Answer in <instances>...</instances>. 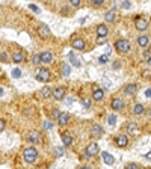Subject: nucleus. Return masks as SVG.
I'll use <instances>...</instances> for the list:
<instances>
[{
  "label": "nucleus",
  "mask_w": 151,
  "mask_h": 169,
  "mask_svg": "<svg viewBox=\"0 0 151 169\" xmlns=\"http://www.w3.org/2000/svg\"><path fill=\"white\" fill-rule=\"evenodd\" d=\"M130 42H129V39H124V38H119V39H117L115 41V50H117L119 55H126V53H129L130 51Z\"/></svg>",
  "instance_id": "2"
},
{
  "label": "nucleus",
  "mask_w": 151,
  "mask_h": 169,
  "mask_svg": "<svg viewBox=\"0 0 151 169\" xmlns=\"http://www.w3.org/2000/svg\"><path fill=\"white\" fill-rule=\"evenodd\" d=\"M110 106H112V110L118 112V110L124 109V101H122V98H119V97H115V98L112 100V103H110Z\"/></svg>",
  "instance_id": "11"
},
{
  "label": "nucleus",
  "mask_w": 151,
  "mask_h": 169,
  "mask_svg": "<svg viewBox=\"0 0 151 169\" xmlns=\"http://www.w3.org/2000/svg\"><path fill=\"white\" fill-rule=\"evenodd\" d=\"M39 95L42 97V98H48L50 95H53V89H50L48 86H44V88H42V91L39 92Z\"/></svg>",
  "instance_id": "27"
},
{
  "label": "nucleus",
  "mask_w": 151,
  "mask_h": 169,
  "mask_svg": "<svg viewBox=\"0 0 151 169\" xmlns=\"http://www.w3.org/2000/svg\"><path fill=\"white\" fill-rule=\"evenodd\" d=\"M148 42H150V38L147 36V35H140V36L138 38V46H140V47H147Z\"/></svg>",
  "instance_id": "26"
},
{
  "label": "nucleus",
  "mask_w": 151,
  "mask_h": 169,
  "mask_svg": "<svg viewBox=\"0 0 151 169\" xmlns=\"http://www.w3.org/2000/svg\"><path fill=\"white\" fill-rule=\"evenodd\" d=\"M135 26H136V29H138V30L144 32V30H147V29H148V20L142 18V17H140V18H136Z\"/></svg>",
  "instance_id": "13"
},
{
  "label": "nucleus",
  "mask_w": 151,
  "mask_h": 169,
  "mask_svg": "<svg viewBox=\"0 0 151 169\" xmlns=\"http://www.w3.org/2000/svg\"><path fill=\"white\" fill-rule=\"evenodd\" d=\"M82 104H83V107H85V109H91L92 101H91L89 97H83V98H82Z\"/></svg>",
  "instance_id": "28"
},
{
  "label": "nucleus",
  "mask_w": 151,
  "mask_h": 169,
  "mask_svg": "<svg viewBox=\"0 0 151 169\" xmlns=\"http://www.w3.org/2000/svg\"><path fill=\"white\" fill-rule=\"evenodd\" d=\"M110 51H112V48H110V47H107V48H106V56H107V55H110Z\"/></svg>",
  "instance_id": "46"
},
{
  "label": "nucleus",
  "mask_w": 151,
  "mask_h": 169,
  "mask_svg": "<svg viewBox=\"0 0 151 169\" xmlns=\"http://www.w3.org/2000/svg\"><path fill=\"white\" fill-rule=\"evenodd\" d=\"M71 6L79 8V6H80V0H71Z\"/></svg>",
  "instance_id": "37"
},
{
  "label": "nucleus",
  "mask_w": 151,
  "mask_h": 169,
  "mask_svg": "<svg viewBox=\"0 0 151 169\" xmlns=\"http://www.w3.org/2000/svg\"><path fill=\"white\" fill-rule=\"evenodd\" d=\"M100 153V147L97 142H91V144H88V147L85 148V154L89 156V157H94Z\"/></svg>",
  "instance_id": "4"
},
{
  "label": "nucleus",
  "mask_w": 151,
  "mask_h": 169,
  "mask_svg": "<svg viewBox=\"0 0 151 169\" xmlns=\"http://www.w3.org/2000/svg\"><path fill=\"white\" fill-rule=\"evenodd\" d=\"M60 74L64 77H68L71 74V67H70L68 62H62L60 64Z\"/></svg>",
  "instance_id": "22"
},
{
  "label": "nucleus",
  "mask_w": 151,
  "mask_h": 169,
  "mask_svg": "<svg viewBox=\"0 0 151 169\" xmlns=\"http://www.w3.org/2000/svg\"><path fill=\"white\" fill-rule=\"evenodd\" d=\"M107 122H109V126H115V124H117V115L110 113L107 116Z\"/></svg>",
  "instance_id": "30"
},
{
  "label": "nucleus",
  "mask_w": 151,
  "mask_h": 169,
  "mask_svg": "<svg viewBox=\"0 0 151 169\" xmlns=\"http://www.w3.org/2000/svg\"><path fill=\"white\" fill-rule=\"evenodd\" d=\"M23 158L26 160L27 163H35L37 162V158H38V151L35 147H26L23 149Z\"/></svg>",
  "instance_id": "1"
},
{
  "label": "nucleus",
  "mask_w": 151,
  "mask_h": 169,
  "mask_svg": "<svg viewBox=\"0 0 151 169\" xmlns=\"http://www.w3.org/2000/svg\"><path fill=\"white\" fill-rule=\"evenodd\" d=\"M147 113H148V116H151V107L148 109V112H147Z\"/></svg>",
  "instance_id": "50"
},
{
  "label": "nucleus",
  "mask_w": 151,
  "mask_h": 169,
  "mask_svg": "<svg viewBox=\"0 0 151 169\" xmlns=\"http://www.w3.org/2000/svg\"><path fill=\"white\" fill-rule=\"evenodd\" d=\"M64 153H65V149H64V147H58V148H56V151H55V154H56V157H62V156H64Z\"/></svg>",
  "instance_id": "33"
},
{
  "label": "nucleus",
  "mask_w": 151,
  "mask_h": 169,
  "mask_svg": "<svg viewBox=\"0 0 151 169\" xmlns=\"http://www.w3.org/2000/svg\"><path fill=\"white\" fill-rule=\"evenodd\" d=\"M145 95L148 97V98H151V89H147V91H145Z\"/></svg>",
  "instance_id": "45"
},
{
  "label": "nucleus",
  "mask_w": 151,
  "mask_h": 169,
  "mask_svg": "<svg viewBox=\"0 0 151 169\" xmlns=\"http://www.w3.org/2000/svg\"><path fill=\"white\" fill-rule=\"evenodd\" d=\"M12 62H15V64H21V62H24V53L23 51H15L12 55Z\"/></svg>",
  "instance_id": "25"
},
{
  "label": "nucleus",
  "mask_w": 151,
  "mask_h": 169,
  "mask_svg": "<svg viewBox=\"0 0 151 169\" xmlns=\"http://www.w3.org/2000/svg\"><path fill=\"white\" fill-rule=\"evenodd\" d=\"M60 139H62V142H64L65 147H70L71 144H73V136H71L68 131H62L60 133Z\"/></svg>",
  "instance_id": "17"
},
{
  "label": "nucleus",
  "mask_w": 151,
  "mask_h": 169,
  "mask_svg": "<svg viewBox=\"0 0 151 169\" xmlns=\"http://www.w3.org/2000/svg\"><path fill=\"white\" fill-rule=\"evenodd\" d=\"M104 20L107 21V23H113L115 20H117V9H110V11H107L104 14Z\"/></svg>",
  "instance_id": "20"
},
{
  "label": "nucleus",
  "mask_w": 151,
  "mask_h": 169,
  "mask_svg": "<svg viewBox=\"0 0 151 169\" xmlns=\"http://www.w3.org/2000/svg\"><path fill=\"white\" fill-rule=\"evenodd\" d=\"M68 119H70V115H68V112H60L59 118H58V124H59L60 127H64V126H67Z\"/></svg>",
  "instance_id": "21"
},
{
  "label": "nucleus",
  "mask_w": 151,
  "mask_h": 169,
  "mask_svg": "<svg viewBox=\"0 0 151 169\" xmlns=\"http://www.w3.org/2000/svg\"><path fill=\"white\" fill-rule=\"evenodd\" d=\"M41 139V133L37 131V130H32L27 133V140L30 142V144H35V142H39Z\"/></svg>",
  "instance_id": "15"
},
{
  "label": "nucleus",
  "mask_w": 151,
  "mask_h": 169,
  "mask_svg": "<svg viewBox=\"0 0 151 169\" xmlns=\"http://www.w3.org/2000/svg\"><path fill=\"white\" fill-rule=\"evenodd\" d=\"M98 62H100V64H106V62H107V56H106V55L100 56V58H98Z\"/></svg>",
  "instance_id": "36"
},
{
  "label": "nucleus",
  "mask_w": 151,
  "mask_h": 169,
  "mask_svg": "<svg viewBox=\"0 0 151 169\" xmlns=\"http://www.w3.org/2000/svg\"><path fill=\"white\" fill-rule=\"evenodd\" d=\"M139 126L136 122H129L127 124V135H130V136H138L139 135Z\"/></svg>",
  "instance_id": "12"
},
{
  "label": "nucleus",
  "mask_w": 151,
  "mask_h": 169,
  "mask_svg": "<svg viewBox=\"0 0 151 169\" xmlns=\"http://www.w3.org/2000/svg\"><path fill=\"white\" fill-rule=\"evenodd\" d=\"M41 60H42V64H51L53 62V53L50 50L42 51L41 53Z\"/></svg>",
  "instance_id": "16"
},
{
  "label": "nucleus",
  "mask_w": 151,
  "mask_h": 169,
  "mask_svg": "<svg viewBox=\"0 0 151 169\" xmlns=\"http://www.w3.org/2000/svg\"><path fill=\"white\" fill-rule=\"evenodd\" d=\"M115 144H117V147H119V148H126L127 145H129V137H127V135H118L117 137H115Z\"/></svg>",
  "instance_id": "7"
},
{
  "label": "nucleus",
  "mask_w": 151,
  "mask_h": 169,
  "mask_svg": "<svg viewBox=\"0 0 151 169\" xmlns=\"http://www.w3.org/2000/svg\"><path fill=\"white\" fill-rule=\"evenodd\" d=\"M0 60H2V64H8V62H9V56L6 55V51L0 53Z\"/></svg>",
  "instance_id": "31"
},
{
  "label": "nucleus",
  "mask_w": 151,
  "mask_h": 169,
  "mask_svg": "<svg viewBox=\"0 0 151 169\" xmlns=\"http://www.w3.org/2000/svg\"><path fill=\"white\" fill-rule=\"evenodd\" d=\"M145 158H148V160H151V151H150V153H147V154H145Z\"/></svg>",
  "instance_id": "47"
},
{
  "label": "nucleus",
  "mask_w": 151,
  "mask_h": 169,
  "mask_svg": "<svg viewBox=\"0 0 151 169\" xmlns=\"http://www.w3.org/2000/svg\"><path fill=\"white\" fill-rule=\"evenodd\" d=\"M38 35L41 38H50L51 36V30L48 29L47 24H39L38 26Z\"/></svg>",
  "instance_id": "8"
},
{
  "label": "nucleus",
  "mask_w": 151,
  "mask_h": 169,
  "mask_svg": "<svg viewBox=\"0 0 151 169\" xmlns=\"http://www.w3.org/2000/svg\"><path fill=\"white\" fill-rule=\"evenodd\" d=\"M35 79L38 82H42V83H47L50 80V71L47 68H38L37 74H35Z\"/></svg>",
  "instance_id": "3"
},
{
  "label": "nucleus",
  "mask_w": 151,
  "mask_h": 169,
  "mask_svg": "<svg viewBox=\"0 0 151 169\" xmlns=\"http://www.w3.org/2000/svg\"><path fill=\"white\" fill-rule=\"evenodd\" d=\"M121 6L124 8V9H130V6H131V5H130L129 2H122V5H121Z\"/></svg>",
  "instance_id": "39"
},
{
  "label": "nucleus",
  "mask_w": 151,
  "mask_h": 169,
  "mask_svg": "<svg viewBox=\"0 0 151 169\" xmlns=\"http://www.w3.org/2000/svg\"><path fill=\"white\" fill-rule=\"evenodd\" d=\"M71 47H73L74 50L83 51V50H85V39H83V38H80V36L73 38V41H71Z\"/></svg>",
  "instance_id": "6"
},
{
  "label": "nucleus",
  "mask_w": 151,
  "mask_h": 169,
  "mask_svg": "<svg viewBox=\"0 0 151 169\" xmlns=\"http://www.w3.org/2000/svg\"><path fill=\"white\" fill-rule=\"evenodd\" d=\"M147 64H148V67H151V58H150V59L147 60Z\"/></svg>",
  "instance_id": "49"
},
{
  "label": "nucleus",
  "mask_w": 151,
  "mask_h": 169,
  "mask_svg": "<svg viewBox=\"0 0 151 169\" xmlns=\"http://www.w3.org/2000/svg\"><path fill=\"white\" fill-rule=\"evenodd\" d=\"M122 92L126 94V95H135L138 92V85H135V83L126 85V86L122 88Z\"/></svg>",
  "instance_id": "14"
},
{
  "label": "nucleus",
  "mask_w": 151,
  "mask_h": 169,
  "mask_svg": "<svg viewBox=\"0 0 151 169\" xmlns=\"http://www.w3.org/2000/svg\"><path fill=\"white\" fill-rule=\"evenodd\" d=\"M0 130H2V131L5 130V121L3 119H0Z\"/></svg>",
  "instance_id": "42"
},
{
  "label": "nucleus",
  "mask_w": 151,
  "mask_h": 169,
  "mask_svg": "<svg viewBox=\"0 0 151 169\" xmlns=\"http://www.w3.org/2000/svg\"><path fill=\"white\" fill-rule=\"evenodd\" d=\"M68 60L71 62V65H74V67H82V60L79 59V58H76V55H74V51H70L68 53Z\"/></svg>",
  "instance_id": "19"
},
{
  "label": "nucleus",
  "mask_w": 151,
  "mask_h": 169,
  "mask_svg": "<svg viewBox=\"0 0 151 169\" xmlns=\"http://www.w3.org/2000/svg\"><path fill=\"white\" fill-rule=\"evenodd\" d=\"M126 169H139V166H138L136 163H129V165L126 166Z\"/></svg>",
  "instance_id": "35"
},
{
  "label": "nucleus",
  "mask_w": 151,
  "mask_h": 169,
  "mask_svg": "<svg viewBox=\"0 0 151 169\" xmlns=\"http://www.w3.org/2000/svg\"><path fill=\"white\" fill-rule=\"evenodd\" d=\"M29 8H30V9H32L33 12H39V8H38V6H35V5H30Z\"/></svg>",
  "instance_id": "41"
},
{
  "label": "nucleus",
  "mask_w": 151,
  "mask_h": 169,
  "mask_svg": "<svg viewBox=\"0 0 151 169\" xmlns=\"http://www.w3.org/2000/svg\"><path fill=\"white\" fill-rule=\"evenodd\" d=\"M101 157H103V162H104L106 165H113V163H115V157H113L112 154H109L107 151H103Z\"/></svg>",
  "instance_id": "23"
},
{
  "label": "nucleus",
  "mask_w": 151,
  "mask_h": 169,
  "mask_svg": "<svg viewBox=\"0 0 151 169\" xmlns=\"http://www.w3.org/2000/svg\"><path fill=\"white\" fill-rule=\"evenodd\" d=\"M12 77H14V79H20V77H21V69H20V68L12 69Z\"/></svg>",
  "instance_id": "32"
},
{
  "label": "nucleus",
  "mask_w": 151,
  "mask_h": 169,
  "mask_svg": "<svg viewBox=\"0 0 151 169\" xmlns=\"http://www.w3.org/2000/svg\"><path fill=\"white\" fill-rule=\"evenodd\" d=\"M92 3H94V6H100V5H103L104 2H103V0H92Z\"/></svg>",
  "instance_id": "38"
},
{
  "label": "nucleus",
  "mask_w": 151,
  "mask_h": 169,
  "mask_svg": "<svg viewBox=\"0 0 151 169\" xmlns=\"http://www.w3.org/2000/svg\"><path fill=\"white\" fill-rule=\"evenodd\" d=\"M79 169H91V168H89V166H80Z\"/></svg>",
  "instance_id": "48"
},
{
  "label": "nucleus",
  "mask_w": 151,
  "mask_h": 169,
  "mask_svg": "<svg viewBox=\"0 0 151 169\" xmlns=\"http://www.w3.org/2000/svg\"><path fill=\"white\" fill-rule=\"evenodd\" d=\"M144 113H145V107L140 103H136L135 106H133V115L139 116V115H144Z\"/></svg>",
  "instance_id": "24"
},
{
  "label": "nucleus",
  "mask_w": 151,
  "mask_h": 169,
  "mask_svg": "<svg viewBox=\"0 0 151 169\" xmlns=\"http://www.w3.org/2000/svg\"><path fill=\"white\" fill-rule=\"evenodd\" d=\"M32 64L33 65H41L42 60H41V53H37V55L32 56Z\"/></svg>",
  "instance_id": "29"
},
{
  "label": "nucleus",
  "mask_w": 151,
  "mask_h": 169,
  "mask_svg": "<svg viewBox=\"0 0 151 169\" xmlns=\"http://www.w3.org/2000/svg\"><path fill=\"white\" fill-rule=\"evenodd\" d=\"M51 127H53V126H51V124H50L48 121H46V128H47V130H50Z\"/></svg>",
  "instance_id": "44"
},
{
  "label": "nucleus",
  "mask_w": 151,
  "mask_h": 169,
  "mask_svg": "<svg viewBox=\"0 0 151 169\" xmlns=\"http://www.w3.org/2000/svg\"><path fill=\"white\" fill-rule=\"evenodd\" d=\"M112 67H113V69H119V68H121V65L118 64V62H117V64H113Z\"/></svg>",
  "instance_id": "43"
},
{
  "label": "nucleus",
  "mask_w": 151,
  "mask_h": 169,
  "mask_svg": "<svg viewBox=\"0 0 151 169\" xmlns=\"http://www.w3.org/2000/svg\"><path fill=\"white\" fill-rule=\"evenodd\" d=\"M59 115H60L59 109H53V110H51V118H55L56 121H58V118H59Z\"/></svg>",
  "instance_id": "34"
},
{
  "label": "nucleus",
  "mask_w": 151,
  "mask_h": 169,
  "mask_svg": "<svg viewBox=\"0 0 151 169\" xmlns=\"http://www.w3.org/2000/svg\"><path fill=\"white\" fill-rule=\"evenodd\" d=\"M53 98L55 100H58V101H60L62 98L65 97V88L64 86H56L55 89H53Z\"/></svg>",
  "instance_id": "9"
},
{
  "label": "nucleus",
  "mask_w": 151,
  "mask_h": 169,
  "mask_svg": "<svg viewBox=\"0 0 151 169\" xmlns=\"http://www.w3.org/2000/svg\"><path fill=\"white\" fill-rule=\"evenodd\" d=\"M106 42V38H98L97 39V46H101V44H104Z\"/></svg>",
  "instance_id": "40"
},
{
  "label": "nucleus",
  "mask_w": 151,
  "mask_h": 169,
  "mask_svg": "<svg viewBox=\"0 0 151 169\" xmlns=\"http://www.w3.org/2000/svg\"><path fill=\"white\" fill-rule=\"evenodd\" d=\"M103 133H104V130H103L101 126H98V124H92L91 128H89V136L94 137V139H98L100 136H103Z\"/></svg>",
  "instance_id": "5"
},
{
  "label": "nucleus",
  "mask_w": 151,
  "mask_h": 169,
  "mask_svg": "<svg viewBox=\"0 0 151 169\" xmlns=\"http://www.w3.org/2000/svg\"><path fill=\"white\" fill-rule=\"evenodd\" d=\"M107 33H109L107 26H104V24L97 26V35H98V38H106V36H107Z\"/></svg>",
  "instance_id": "18"
},
{
  "label": "nucleus",
  "mask_w": 151,
  "mask_h": 169,
  "mask_svg": "<svg viewBox=\"0 0 151 169\" xmlns=\"http://www.w3.org/2000/svg\"><path fill=\"white\" fill-rule=\"evenodd\" d=\"M92 98L95 100V101H103L104 100V91L101 89V88H98V86H94V89H92Z\"/></svg>",
  "instance_id": "10"
}]
</instances>
